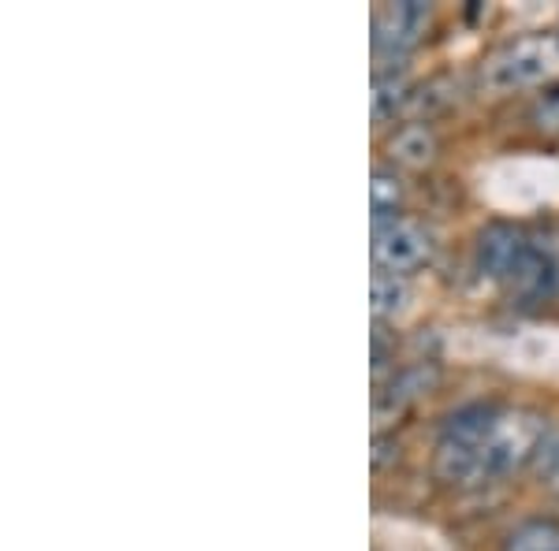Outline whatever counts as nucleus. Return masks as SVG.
I'll list each match as a JSON object with an SVG mask.
<instances>
[{"mask_svg":"<svg viewBox=\"0 0 559 551\" xmlns=\"http://www.w3.org/2000/svg\"><path fill=\"white\" fill-rule=\"evenodd\" d=\"M477 83L489 94H522V89H545L559 83V34L530 31L496 45L481 60Z\"/></svg>","mask_w":559,"mask_h":551,"instance_id":"1","label":"nucleus"},{"mask_svg":"<svg viewBox=\"0 0 559 551\" xmlns=\"http://www.w3.org/2000/svg\"><path fill=\"white\" fill-rule=\"evenodd\" d=\"M407 298H411V287L403 276H392V273H373V284H369V302H373V321H388L395 313L407 310Z\"/></svg>","mask_w":559,"mask_h":551,"instance_id":"12","label":"nucleus"},{"mask_svg":"<svg viewBox=\"0 0 559 551\" xmlns=\"http://www.w3.org/2000/svg\"><path fill=\"white\" fill-rule=\"evenodd\" d=\"M437 257V235L414 216H392L373 224V265L377 273H392L407 279Z\"/></svg>","mask_w":559,"mask_h":551,"instance_id":"4","label":"nucleus"},{"mask_svg":"<svg viewBox=\"0 0 559 551\" xmlns=\"http://www.w3.org/2000/svg\"><path fill=\"white\" fill-rule=\"evenodd\" d=\"M548 436V418L534 406H500L496 414L489 440L481 451V477L489 481H503L515 469L530 466L537 455V447Z\"/></svg>","mask_w":559,"mask_h":551,"instance_id":"3","label":"nucleus"},{"mask_svg":"<svg viewBox=\"0 0 559 551\" xmlns=\"http://www.w3.org/2000/svg\"><path fill=\"white\" fill-rule=\"evenodd\" d=\"M530 242L534 239H530L519 224H508V220L485 224V228L477 231V242H474L477 273H481L485 279H496V284H508Z\"/></svg>","mask_w":559,"mask_h":551,"instance_id":"6","label":"nucleus"},{"mask_svg":"<svg viewBox=\"0 0 559 551\" xmlns=\"http://www.w3.org/2000/svg\"><path fill=\"white\" fill-rule=\"evenodd\" d=\"M384 149H388V157H392V165L421 171L437 160L440 139H437V131H432V123L411 120V123H403V128L392 131V139H388Z\"/></svg>","mask_w":559,"mask_h":551,"instance_id":"9","label":"nucleus"},{"mask_svg":"<svg viewBox=\"0 0 559 551\" xmlns=\"http://www.w3.org/2000/svg\"><path fill=\"white\" fill-rule=\"evenodd\" d=\"M496 414H500L496 403H471L444 421L437 444H432V463H429L432 481L444 484V488L485 484L481 451H485V440H489Z\"/></svg>","mask_w":559,"mask_h":551,"instance_id":"2","label":"nucleus"},{"mask_svg":"<svg viewBox=\"0 0 559 551\" xmlns=\"http://www.w3.org/2000/svg\"><path fill=\"white\" fill-rule=\"evenodd\" d=\"M440 373H444V369H440V361H432V358L411 361L407 369L392 373V381H388L373 399V418L392 421V418H400V414H407L414 403L426 399L432 387L440 384Z\"/></svg>","mask_w":559,"mask_h":551,"instance_id":"7","label":"nucleus"},{"mask_svg":"<svg viewBox=\"0 0 559 551\" xmlns=\"http://www.w3.org/2000/svg\"><path fill=\"white\" fill-rule=\"evenodd\" d=\"M411 97H414V86L403 75H395V68L377 71V79H373V120H377V128L388 120H395L400 112H407Z\"/></svg>","mask_w":559,"mask_h":551,"instance_id":"10","label":"nucleus"},{"mask_svg":"<svg viewBox=\"0 0 559 551\" xmlns=\"http://www.w3.org/2000/svg\"><path fill=\"white\" fill-rule=\"evenodd\" d=\"M511 295H519L522 302H545V298L556 295L559 287V257L552 247H540V242H530L526 254L519 257L515 273L508 279Z\"/></svg>","mask_w":559,"mask_h":551,"instance_id":"8","label":"nucleus"},{"mask_svg":"<svg viewBox=\"0 0 559 551\" xmlns=\"http://www.w3.org/2000/svg\"><path fill=\"white\" fill-rule=\"evenodd\" d=\"M530 474H534L537 488L559 492V429H548L545 444L537 447L534 463H530Z\"/></svg>","mask_w":559,"mask_h":551,"instance_id":"15","label":"nucleus"},{"mask_svg":"<svg viewBox=\"0 0 559 551\" xmlns=\"http://www.w3.org/2000/svg\"><path fill=\"white\" fill-rule=\"evenodd\" d=\"M403 197H407V187H403L400 171L395 168H373V179H369V209H373V224L392 220V216H403Z\"/></svg>","mask_w":559,"mask_h":551,"instance_id":"11","label":"nucleus"},{"mask_svg":"<svg viewBox=\"0 0 559 551\" xmlns=\"http://www.w3.org/2000/svg\"><path fill=\"white\" fill-rule=\"evenodd\" d=\"M432 8L421 0H400V4H384L373 15V49L377 57L403 60L411 49H418L421 38L429 34Z\"/></svg>","mask_w":559,"mask_h":551,"instance_id":"5","label":"nucleus"},{"mask_svg":"<svg viewBox=\"0 0 559 551\" xmlns=\"http://www.w3.org/2000/svg\"><path fill=\"white\" fill-rule=\"evenodd\" d=\"M526 120H530V128L537 134H545V139H559V83L537 89L534 101L526 108Z\"/></svg>","mask_w":559,"mask_h":551,"instance_id":"14","label":"nucleus"},{"mask_svg":"<svg viewBox=\"0 0 559 551\" xmlns=\"http://www.w3.org/2000/svg\"><path fill=\"white\" fill-rule=\"evenodd\" d=\"M503 551H559V522L556 518H530L511 529Z\"/></svg>","mask_w":559,"mask_h":551,"instance_id":"13","label":"nucleus"}]
</instances>
